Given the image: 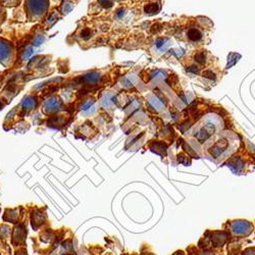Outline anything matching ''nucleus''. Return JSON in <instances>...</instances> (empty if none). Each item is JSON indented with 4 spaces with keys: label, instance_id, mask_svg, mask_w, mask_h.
Returning a JSON list of instances; mask_svg holds the SVG:
<instances>
[{
    "label": "nucleus",
    "instance_id": "f257e3e1",
    "mask_svg": "<svg viewBox=\"0 0 255 255\" xmlns=\"http://www.w3.org/2000/svg\"><path fill=\"white\" fill-rule=\"evenodd\" d=\"M233 232L238 235H244L249 231V224L246 221H236L232 228Z\"/></svg>",
    "mask_w": 255,
    "mask_h": 255
},
{
    "label": "nucleus",
    "instance_id": "f03ea898",
    "mask_svg": "<svg viewBox=\"0 0 255 255\" xmlns=\"http://www.w3.org/2000/svg\"><path fill=\"white\" fill-rule=\"evenodd\" d=\"M187 38L192 41V42H197V41H200L201 38H202V34L201 32L196 29V28H191L188 30L187 32Z\"/></svg>",
    "mask_w": 255,
    "mask_h": 255
},
{
    "label": "nucleus",
    "instance_id": "7ed1b4c3",
    "mask_svg": "<svg viewBox=\"0 0 255 255\" xmlns=\"http://www.w3.org/2000/svg\"><path fill=\"white\" fill-rule=\"evenodd\" d=\"M145 11L149 14H154V13H157L159 11V5L158 3H149L145 6Z\"/></svg>",
    "mask_w": 255,
    "mask_h": 255
},
{
    "label": "nucleus",
    "instance_id": "20e7f679",
    "mask_svg": "<svg viewBox=\"0 0 255 255\" xmlns=\"http://www.w3.org/2000/svg\"><path fill=\"white\" fill-rule=\"evenodd\" d=\"M194 57H195V61L197 63H199V65H204V63H205V60H206L205 52H203V51L197 52V53H195Z\"/></svg>",
    "mask_w": 255,
    "mask_h": 255
},
{
    "label": "nucleus",
    "instance_id": "39448f33",
    "mask_svg": "<svg viewBox=\"0 0 255 255\" xmlns=\"http://www.w3.org/2000/svg\"><path fill=\"white\" fill-rule=\"evenodd\" d=\"M202 77L206 78V79H210V80H215L216 78V74L212 71V70H205L202 72Z\"/></svg>",
    "mask_w": 255,
    "mask_h": 255
},
{
    "label": "nucleus",
    "instance_id": "423d86ee",
    "mask_svg": "<svg viewBox=\"0 0 255 255\" xmlns=\"http://www.w3.org/2000/svg\"><path fill=\"white\" fill-rule=\"evenodd\" d=\"M126 13V10L125 9H119L118 11H117V17L119 18V19H121V18H123L124 17V14Z\"/></svg>",
    "mask_w": 255,
    "mask_h": 255
}]
</instances>
